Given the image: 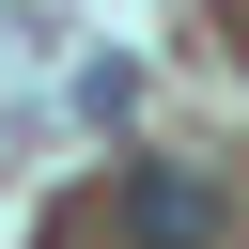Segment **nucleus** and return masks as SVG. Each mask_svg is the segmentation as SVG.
I'll list each match as a JSON object with an SVG mask.
<instances>
[{
	"instance_id": "obj_1",
	"label": "nucleus",
	"mask_w": 249,
	"mask_h": 249,
	"mask_svg": "<svg viewBox=\"0 0 249 249\" xmlns=\"http://www.w3.org/2000/svg\"><path fill=\"white\" fill-rule=\"evenodd\" d=\"M109 233H124V249H218V233H233V187H218V171H187V156H124Z\"/></svg>"
}]
</instances>
